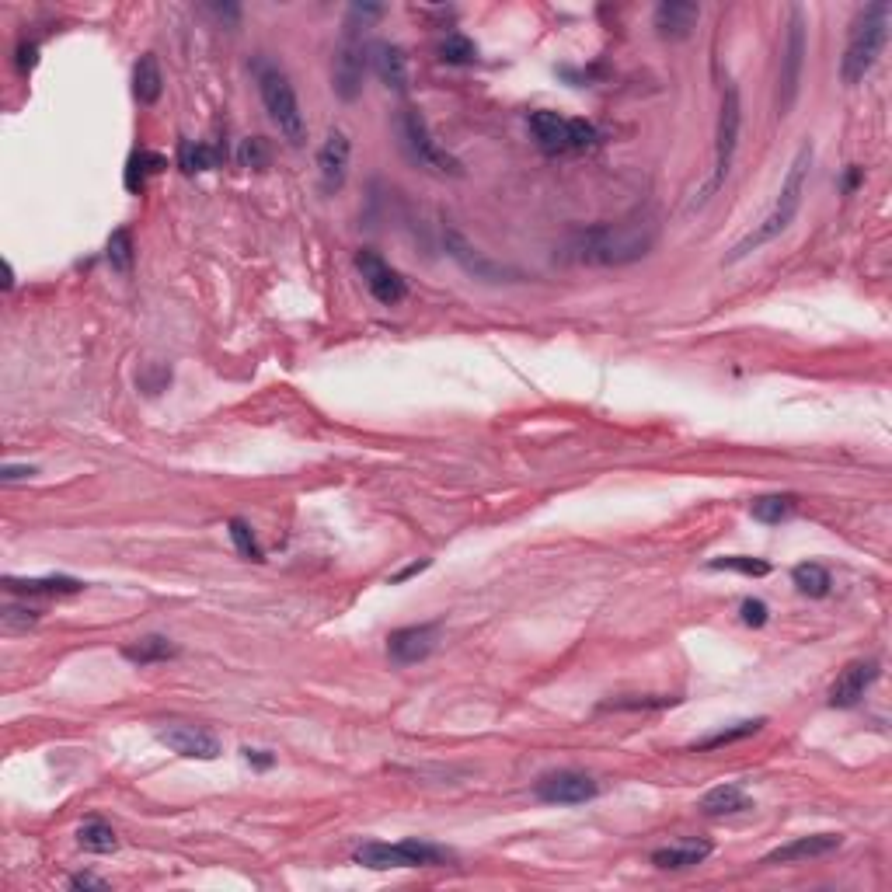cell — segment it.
<instances>
[{
    "label": "cell",
    "mask_w": 892,
    "mask_h": 892,
    "mask_svg": "<svg viewBox=\"0 0 892 892\" xmlns=\"http://www.w3.org/2000/svg\"><path fill=\"white\" fill-rule=\"evenodd\" d=\"M164 91V77H161V63H157L154 53H143L140 63L133 67V95L140 105H154Z\"/></svg>",
    "instance_id": "cell-22"
},
{
    "label": "cell",
    "mask_w": 892,
    "mask_h": 892,
    "mask_svg": "<svg viewBox=\"0 0 892 892\" xmlns=\"http://www.w3.org/2000/svg\"><path fill=\"white\" fill-rule=\"evenodd\" d=\"M349 154H352L349 133L332 126L318 150V182H321V192H325V196L342 192L345 178H349Z\"/></svg>",
    "instance_id": "cell-14"
},
{
    "label": "cell",
    "mask_w": 892,
    "mask_h": 892,
    "mask_svg": "<svg viewBox=\"0 0 892 892\" xmlns=\"http://www.w3.org/2000/svg\"><path fill=\"white\" fill-rule=\"evenodd\" d=\"M534 795L544 805H582L600 795V784L582 771H555L534 784Z\"/></svg>",
    "instance_id": "cell-13"
},
{
    "label": "cell",
    "mask_w": 892,
    "mask_h": 892,
    "mask_svg": "<svg viewBox=\"0 0 892 892\" xmlns=\"http://www.w3.org/2000/svg\"><path fill=\"white\" fill-rule=\"evenodd\" d=\"M370 63L377 70L380 84H387L391 91H405L408 88V56L401 46L394 42H377L370 49Z\"/></svg>",
    "instance_id": "cell-19"
},
{
    "label": "cell",
    "mask_w": 892,
    "mask_h": 892,
    "mask_svg": "<svg viewBox=\"0 0 892 892\" xmlns=\"http://www.w3.org/2000/svg\"><path fill=\"white\" fill-rule=\"evenodd\" d=\"M795 509H798L795 495H760V499L750 502V516L757 523H767V527L791 520V516H795Z\"/></svg>",
    "instance_id": "cell-28"
},
{
    "label": "cell",
    "mask_w": 892,
    "mask_h": 892,
    "mask_svg": "<svg viewBox=\"0 0 892 892\" xmlns=\"http://www.w3.org/2000/svg\"><path fill=\"white\" fill-rule=\"evenodd\" d=\"M767 725V718H746V722H736L732 729H718L711 732L708 739H701V743H694L690 750L694 753H708V750H722V746H732V743H743V739L757 736L760 729Z\"/></svg>",
    "instance_id": "cell-27"
},
{
    "label": "cell",
    "mask_w": 892,
    "mask_h": 892,
    "mask_svg": "<svg viewBox=\"0 0 892 892\" xmlns=\"http://www.w3.org/2000/svg\"><path fill=\"white\" fill-rule=\"evenodd\" d=\"M805 67V14L802 7H791L788 35H784L781 49V74H778V112L788 115V109L798 98V84H802Z\"/></svg>",
    "instance_id": "cell-10"
},
{
    "label": "cell",
    "mask_w": 892,
    "mask_h": 892,
    "mask_svg": "<svg viewBox=\"0 0 892 892\" xmlns=\"http://www.w3.org/2000/svg\"><path fill=\"white\" fill-rule=\"evenodd\" d=\"M227 530H230V541H234V548L241 551V558H248V561H265L262 544H258L255 530H251L248 523L237 520V516H234V520L227 523Z\"/></svg>",
    "instance_id": "cell-34"
},
{
    "label": "cell",
    "mask_w": 892,
    "mask_h": 892,
    "mask_svg": "<svg viewBox=\"0 0 892 892\" xmlns=\"http://www.w3.org/2000/svg\"><path fill=\"white\" fill-rule=\"evenodd\" d=\"M708 568H715V572H739V575H750V579H764V575H771V561L746 558V555L715 558V561H708Z\"/></svg>",
    "instance_id": "cell-33"
},
{
    "label": "cell",
    "mask_w": 892,
    "mask_h": 892,
    "mask_svg": "<svg viewBox=\"0 0 892 892\" xmlns=\"http://www.w3.org/2000/svg\"><path fill=\"white\" fill-rule=\"evenodd\" d=\"M446 251H450L453 262L464 265V272H471L474 279H502V276H506L502 265L488 262V258L481 255L478 248H471V244H467L457 230H446Z\"/></svg>",
    "instance_id": "cell-20"
},
{
    "label": "cell",
    "mask_w": 892,
    "mask_h": 892,
    "mask_svg": "<svg viewBox=\"0 0 892 892\" xmlns=\"http://www.w3.org/2000/svg\"><path fill=\"white\" fill-rule=\"evenodd\" d=\"M791 582L798 586V593L812 596V600H823V596H830V572H826L823 565H816V561H805V565H795V572H791Z\"/></svg>",
    "instance_id": "cell-30"
},
{
    "label": "cell",
    "mask_w": 892,
    "mask_h": 892,
    "mask_svg": "<svg viewBox=\"0 0 892 892\" xmlns=\"http://www.w3.org/2000/svg\"><path fill=\"white\" fill-rule=\"evenodd\" d=\"M530 133H534L537 147L551 157H565V154H582L596 143V126L586 119H568V115L558 112H530L527 119Z\"/></svg>",
    "instance_id": "cell-7"
},
{
    "label": "cell",
    "mask_w": 892,
    "mask_h": 892,
    "mask_svg": "<svg viewBox=\"0 0 892 892\" xmlns=\"http://www.w3.org/2000/svg\"><path fill=\"white\" fill-rule=\"evenodd\" d=\"M356 269H359L366 290H370V297L377 300V304L394 307V304H401V300L408 297V283L401 279V272L394 269L391 262H384L377 251H370V248L356 251Z\"/></svg>",
    "instance_id": "cell-11"
},
{
    "label": "cell",
    "mask_w": 892,
    "mask_h": 892,
    "mask_svg": "<svg viewBox=\"0 0 892 892\" xmlns=\"http://www.w3.org/2000/svg\"><path fill=\"white\" fill-rule=\"evenodd\" d=\"M440 638H443V628L436 621L408 624V628L391 631V638H387V656H391L398 666L426 663V659L440 649Z\"/></svg>",
    "instance_id": "cell-12"
},
{
    "label": "cell",
    "mask_w": 892,
    "mask_h": 892,
    "mask_svg": "<svg viewBox=\"0 0 892 892\" xmlns=\"http://www.w3.org/2000/svg\"><path fill=\"white\" fill-rule=\"evenodd\" d=\"M4 589L21 596H60V593H81L84 582L70 579V575H42V579H14V575H7Z\"/></svg>",
    "instance_id": "cell-21"
},
{
    "label": "cell",
    "mask_w": 892,
    "mask_h": 892,
    "mask_svg": "<svg viewBox=\"0 0 892 892\" xmlns=\"http://www.w3.org/2000/svg\"><path fill=\"white\" fill-rule=\"evenodd\" d=\"M767 617H771V610H767L764 600H743V624H750V628H764Z\"/></svg>",
    "instance_id": "cell-38"
},
{
    "label": "cell",
    "mask_w": 892,
    "mask_h": 892,
    "mask_svg": "<svg viewBox=\"0 0 892 892\" xmlns=\"http://www.w3.org/2000/svg\"><path fill=\"white\" fill-rule=\"evenodd\" d=\"M879 663L875 659H854V663H847L844 669H840V676L833 680L830 687V708H858L861 697L872 690V683L879 680Z\"/></svg>",
    "instance_id": "cell-15"
},
{
    "label": "cell",
    "mask_w": 892,
    "mask_h": 892,
    "mask_svg": "<svg viewBox=\"0 0 892 892\" xmlns=\"http://www.w3.org/2000/svg\"><path fill=\"white\" fill-rule=\"evenodd\" d=\"M223 150L210 147V143H196V140H182L178 143V168L185 175H199V171H213L223 164Z\"/></svg>",
    "instance_id": "cell-26"
},
{
    "label": "cell",
    "mask_w": 892,
    "mask_h": 892,
    "mask_svg": "<svg viewBox=\"0 0 892 892\" xmlns=\"http://www.w3.org/2000/svg\"><path fill=\"white\" fill-rule=\"evenodd\" d=\"M164 168H168V161H164L161 154H154V150H136L126 164V189L143 192L150 182V175H157V171H164Z\"/></svg>",
    "instance_id": "cell-29"
},
{
    "label": "cell",
    "mask_w": 892,
    "mask_h": 892,
    "mask_svg": "<svg viewBox=\"0 0 892 892\" xmlns=\"http://www.w3.org/2000/svg\"><path fill=\"white\" fill-rule=\"evenodd\" d=\"M122 656L129 659L133 666H154V663H168V659L178 656V645H171L168 638L161 635H147V638H136L122 649Z\"/></svg>",
    "instance_id": "cell-24"
},
{
    "label": "cell",
    "mask_w": 892,
    "mask_h": 892,
    "mask_svg": "<svg viewBox=\"0 0 892 892\" xmlns=\"http://www.w3.org/2000/svg\"><path fill=\"white\" fill-rule=\"evenodd\" d=\"M809 168H812V147L805 143L802 150L795 154V161H791L788 175H784L781 182V192L778 199H774L771 210L760 217L757 227L750 230V234L743 237V241L732 248L729 262H739V258L753 255L757 248H764V244H771L774 237H781L784 230L791 227V220L798 217V210H802V199H805V185H809Z\"/></svg>",
    "instance_id": "cell-2"
},
{
    "label": "cell",
    "mask_w": 892,
    "mask_h": 892,
    "mask_svg": "<svg viewBox=\"0 0 892 892\" xmlns=\"http://www.w3.org/2000/svg\"><path fill=\"white\" fill-rule=\"evenodd\" d=\"M889 18H892V7L889 4H868L865 11H858L851 25V35H847V49H844V60H840V81L847 88L861 84L872 67L879 63L882 49H886L889 39Z\"/></svg>",
    "instance_id": "cell-4"
},
{
    "label": "cell",
    "mask_w": 892,
    "mask_h": 892,
    "mask_svg": "<svg viewBox=\"0 0 892 892\" xmlns=\"http://www.w3.org/2000/svg\"><path fill=\"white\" fill-rule=\"evenodd\" d=\"M206 11H210L213 18L227 21V25H237V21H241V11H237L234 4H210V7H206Z\"/></svg>",
    "instance_id": "cell-40"
},
{
    "label": "cell",
    "mask_w": 892,
    "mask_h": 892,
    "mask_svg": "<svg viewBox=\"0 0 892 892\" xmlns=\"http://www.w3.org/2000/svg\"><path fill=\"white\" fill-rule=\"evenodd\" d=\"M35 53H39V46H35V42L21 46V49H18V67H21V70H32V67H35Z\"/></svg>",
    "instance_id": "cell-44"
},
{
    "label": "cell",
    "mask_w": 892,
    "mask_h": 892,
    "mask_svg": "<svg viewBox=\"0 0 892 892\" xmlns=\"http://www.w3.org/2000/svg\"><path fill=\"white\" fill-rule=\"evenodd\" d=\"M394 126H398V140H401V147H405V154L412 157L419 168L433 171V175H443V178H460V175H464V164H460L457 157H453L450 150L436 140L433 129H429V122L422 119V112L401 109Z\"/></svg>",
    "instance_id": "cell-5"
},
{
    "label": "cell",
    "mask_w": 892,
    "mask_h": 892,
    "mask_svg": "<svg viewBox=\"0 0 892 892\" xmlns=\"http://www.w3.org/2000/svg\"><path fill=\"white\" fill-rule=\"evenodd\" d=\"M697 18H701V7L690 4V0H666V4L656 7V18H652V25H656V32L663 35V39H687L690 28L697 25Z\"/></svg>",
    "instance_id": "cell-18"
},
{
    "label": "cell",
    "mask_w": 892,
    "mask_h": 892,
    "mask_svg": "<svg viewBox=\"0 0 892 892\" xmlns=\"http://www.w3.org/2000/svg\"><path fill=\"white\" fill-rule=\"evenodd\" d=\"M453 854L446 847L426 844V840H401V844H363L356 847L352 861L363 868H373V872H384V868H433V865H446Z\"/></svg>",
    "instance_id": "cell-8"
},
{
    "label": "cell",
    "mask_w": 892,
    "mask_h": 892,
    "mask_svg": "<svg viewBox=\"0 0 892 892\" xmlns=\"http://www.w3.org/2000/svg\"><path fill=\"white\" fill-rule=\"evenodd\" d=\"M433 565V561L429 558H422V561H415V565H408V568H401L398 575H391V582H405V579H412V575H419V572H426V568Z\"/></svg>",
    "instance_id": "cell-43"
},
{
    "label": "cell",
    "mask_w": 892,
    "mask_h": 892,
    "mask_svg": "<svg viewBox=\"0 0 892 892\" xmlns=\"http://www.w3.org/2000/svg\"><path fill=\"white\" fill-rule=\"evenodd\" d=\"M251 77H255L258 98H262L265 112H269L272 126L279 129V136H283L290 147H304L307 122H304L297 91H293L286 70L279 67L276 60H269V56H255V60H251Z\"/></svg>",
    "instance_id": "cell-3"
},
{
    "label": "cell",
    "mask_w": 892,
    "mask_h": 892,
    "mask_svg": "<svg viewBox=\"0 0 892 892\" xmlns=\"http://www.w3.org/2000/svg\"><path fill=\"white\" fill-rule=\"evenodd\" d=\"M680 697H656V701H610L607 708H628V711H638V708H669V704H676Z\"/></svg>",
    "instance_id": "cell-39"
},
{
    "label": "cell",
    "mask_w": 892,
    "mask_h": 892,
    "mask_svg": "<svg viewBox=\"0 0 892 892\" xmlns=\"http://www.w3.org/2000/svg\"><path fill=\"white\" fill-rule=\"evenodd\" d=\"M697 809H701L704 816H732V812L750 809V798H746V791L736 788V784H718V788L704 791Z\"/></svg>",
    "instance_id": "cell-23"
},
{
    "label": "cell",
    "mask_w": 892,
    "mask_h": 892,
    "mask_svg": "<svg viewBox=\"0 0 892 892\" xmlns=\"http://www.w3.org/2000/svg\"><path fill=\"white\" fill-rule=\"evenodd\" d=\"M244 760L255 767H272V757L265 750H244Z\"/></svg>",
    "instance_id": "cell-45"
},
{
    "label": "cell",
    "mask_w": 892,
    "mask_h": 892,
    "mask_svg": "<svg viewBox=\"0 0 892 892\" xmlns=\"http://www.w3.org/2000/svg\"><path fill=\"white\" fill-rule=\"evenodd\" d=\"M858 182H861V168H851V171H847V178H844V189L854 192V189H858Z\"/></svg>",
    "instance_id": "cell-46"
},
{
    "label": "cell",
    "mask_w": 892,
    "mask_h": 892,
    "mask_svg": "<svg viewBox=\"0 0 892 892\" xmlns=\"http://www.w3.org/2000/svg\"><path fill=\"white\" fill-rule=\"evenodd\" d=\"M708 854H711V844H697V840H690V844H673V847L656 851L652 854V865L663 868V872H680V868L701 865Z\"/></svg>",
    "instance_id": "cell-25"
},
{
    "label": "cell",
    "mask_w": 892,
    "mask_h": 892,
    "mask_svg": "<svg viewBox=\"0 0 892 892\" xmlns=\"http://www.w3.org/2000/svg\"><path fill=\"white\" fill-rule=\"evenodd\" d=\"M32 474H35V467H28V464H4L0 478H4V481H18V478H32Z\"/></svg>",
    "instance_id": "cell-41"
},
{
    "label": "cell",
    "mask_w": 892,
    "mask_h": 892,
    "mask_svg": "<svg viewBox=\"0 0 892 892\" xmlns=\"http://www.w3.org/2000/svg\"><path fill=\"white\" fill-rule=\"evenodd\" d=\"M109 265L115 272H122V276L133 269V237H129L126 227H119L109 237Z\"/></svg>",
    "instance_id": "cell-35"
},
{
    "label": "cell",
    "mask_w": 892,
    "mask_h": 892,
    "mask_svg": "<svg viewBox=\"0 0 892 892\" xmlns=\"http://www.w3.org/2000/svg\"><path fill=\"white\" fill-rule=\"evenodd\" d=\"M70 889H109V882L95 879V875H74V879H70Z\"/></svg>",
    "instance_id": "cell-42"
},
{
    "label": "cell",
    "mask_w": 892,
    "mask_h": 892,
    "mask_svg": "<svg viewBox=\"0 0 892 892\" xmlns=\"http://www.w3.org/2000/svg\"><path fill=\"white\" fill-rule=\"evenodd\" d=\"M77 844L91 854H112L115 847H119V837H115V830L109 823H102V819H88V823L77 830Z\"/></svg>",
    "instance_id": "cell-31"
},
{
    "label": "cell",
    "mask_w": 892,
    "mask_h": 892,
    "mask_svg": "<svg viewBox=\"0 0 892 892\" xmlns=\"http://www.w3.org/2000/svg\"><path fill=\"white\" fill-rule=\"evenodd\" d=\"M366 49H363V28L345 21L342 42L332 60V91L342 102H356L363 95V74H366Z\"/></svg>",
    "instance_id": "cell-9"
},
{
    "label": "cell",
    "mask_w": 892,
    "mask_h": 892,
    "mask_svg": "<svg viewBox=\"0 0 892 892\" xmlns=\"http://www.w3.org/2000/svg\"><path fill=\"white\" fill-rule=\"evenodd\" d=\"M659 223L652 217H631L621 223L579 230L568 241V255L582 265H631L656 248Z\"/></svg>",
    "instance_id": "cell-1"
},
{
    "label": "cell",
    "mask_w": 892,
    "mask_h": 892,
    "mask_svg": "<svg viewBox=\"0 0 892 892\" xmlns=\"http://www.w3.org/2000/svg\"><path fill=\"white\" fill-rule=\"evenodd\" d=\"M237 157H241V164H244V168H255V171H262L265 164H269V147H265V140H262V136H255V140H244V143H241V150H237Z\"/></svg>",
    "instance_id": "cell-36"
},
{
    "label": "cell",
    "mask_w": 892,
    "mask_h": 892,
    "mask_svg": "<svg viewBox=\"0 0 892 892\" xmlns=\"http://www.w3.org/2000/svg\"><path fill=\"white\" fill-rule=\"evenodd\" d=\"M844 844L840 833H812V837H795L788 844H781L778 851H771L764 858V865H798V861L826 858Z\"/></svg>",
    "instance_id": "cell-17"
},
{
    "label": "cell",
    "mask_w": 892,
    "mask_h": 892,
    "mask_svg": "<svg viewBox=\"0 0 892 892\" xmlns=\"http://www.w3.org/2000/svg\"><path fill=\"white\" fill-rule=\"evenodd\" d=\"M739 126H743V105H739V91L729 84V88L722 91V109H718V129H715V171H711L708 185H704V189L694 196L690 210L704 206V203H708V199L715 196V192L725 185V178H729V171H732V161H736Z\"/></svg>",
    "instance_id": "cell-6"
},
{
    "label": "cell",
    "mask_w": 892,
    "mask_h": 892,
    "mask_svg": "<svg viewBox=\"0 0 892 892\" xmlns=\"http://www.w3.org/2000/svg\"><path fill=\"white\" fill-rule=\"evenodd\" d=\"M0 621H4V628H7V631L32 628V624L39 621V610H28V607H4Z\"/></svg>",
    "instance_id": "cell-37"
},
{
    "label": "cell",
    "mask_w": 892,
    "mask_h": 892,
    "mask_svg": "<svg viewBox=\"0 0 892 892\" xmlns=\"http://www.w3.org/2000/svg\"><path fill=\"white\" fill-rule=\"evenodd\" d=\"M440 60L450 63V67H471L474 60H478V46H474L467 35L460 32H450L446 39L440 42Z\"/></svg>",
    "instance_id": "cell-32"
},
{
    "label": "cell",
    "mask_w": 892,
    "mask_h": 892,
    "mask_svg": "<svg viewBox=\"0 0 892 892\" xmlns=\"http://www.w3.org/2000/svg\"><path fill=\"white\" fill-rule=\"evenodd\" d=\"M157 739L185 760H217L223 753L220 739L210 729H199V725H164V729H157Z\"/></svg>",
    "instance_id": "cell-16"
}]
</instances>
